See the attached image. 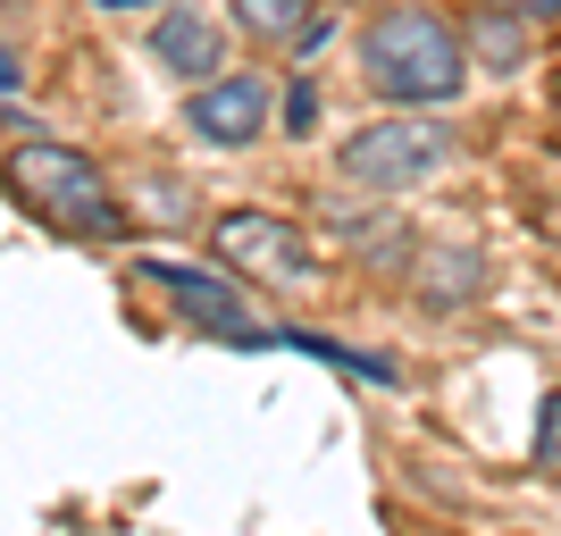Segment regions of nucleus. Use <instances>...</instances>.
Wrapping results in <instances>:
<instances>
[{
	"label": "nucleus",
	"instance_id": "1",
	"mask_svg": "<svg viewBox=\"0 0 561 536\" xmlns=\"http://www.w3.org/2000/svg\"><path fill=\"white\" fill-rule=\"evenodd\" d=\"M360 84L394 110H445L453 93L469 84V50H461V25L420 9V0H394L377 9L369 34H360Z\"/></svg>",
	"mask_w": 561,
	"mask_h": 536
},
{
	"label": "nucleus",
	"instance_id": "2",
	"mask_svg": "<svg viewBox=\"0 0 561 536\" xmlns=\"http://www.w3.org/2000/svg\"><path fill=\"white\" fill-rule=\"evenodd\" d=\"M0 185L18 193V210H34L59 235H84V243H117L126 235V210H117L110 176L84 151H68V142H18L0 160Z\"/></svg>",
	"mask_w": 561,
	"mask_h": 536
},
{
	"label": "nucleus",
	"instance_id": "3",
	"mask_svg": "<svg viewBox=\"0 0 561 536\" xmlns=\"http://www.w3.org/2000/svg\"><path fill=\"white\" fill-rule=\"evenodd\" d=\"M445 160H453V126H436V117H369V126L344 135V151H335V168L369 193H411Z\"/></svg>",
	"mask_w": 561,
	"mask_h": 536
},
{
	"label": "nucleus",
	"instance_id": "4",
	"mask_svg": "<svg viewBox=\"0 0 561 536\" xmlns=\"http://www.w3.org/2000/svg\"><path fill=\"white\" fill-rule=\"evenodd\" d=\"M210 252L252 285H310L319 277V243H310L302 227L268 218V210H227L210 227Z\"/></svg>",
	"mask_w": 561,
	"mask_h": 536
},
{
	"label": "nucleus",
	"instance_id": "5",
	"mask_svg": "<svg viewBox=\"0 0 561 536\" xmlns=\"http://www.w3.org/2000/svg\"><path fill=\"white\" fill-rule=\"evenodd\" d=\"M142 277L160 285V294L185 310L202 335H218V344H243V335L260 327V319H252V303H243V285L218 277V269H193V260H142Z\"/></svg>",
	"mask_w": 561,
	"mask_h": 536
},
{
	"label": "nucleus",
	"instance_id": "6",
	"mask_svg": "<svg viewBox=\"0 0 561 536\" xmlns=\"http://www.w3.org/2000/svg\"><path fill=\"white\" fill-rule=\"evenodd\" d=\"M268 101H277V93H268V76L234 68V76H210V84L185 101V126L202 142H227V151H234V142H260V135H268Z\"/></svg>",
	"mask_w": 561,
	"mask_h": 536
},
{
	"label": "nucleus",
	"instance_id": "7",
	"mask_svg": "<svg viewBox=\"0 0 561 536\" xmlns=\"http://www.w3.org/2000/svg\"><path fill=\"white\" fill-rule=\"evenodd\" d=\"M151 59H160L168 76H185V84H210L218 76V25L193 18V9H168V18L151 25Z\"/></svg>",
	"mask_w": 561,
	"mask_h": 536
},
{
	"label": "nucleus",
	"instance_id": "8",
	"mask_svg": "<svg viewBox=\"0 0 561 536\" xmlns=\"http://www.w3.org/2000/svg\"><path fill=\"white\" fill-rule=\"evenodd\" d=\"M461 50H469V68L512 76V68H528V25H519L512 9H478V18L461 25Z\"/></svg>",
	"mask_w": 561,
	"mask_h": 536
},
{
	"label": "nucleus",
	"instance_id": "9",
	"mask_svg": "<svg viewBox=\"0 0 561 536\" xmlns=\"http://www.w3.org/2000/svg\"><path fill=\"white\" fill-rule=\"evenodd\" d=\"M478 285H486V260H478V252H427L420 303H427V310H453V303H469Z\"/></svg>",
	"mask_w": 561,
	"mask_h": 536
},
{
	"label": "nucleus",
	"instance_id": "10",
	"mask_svg": "<svg viewBox=\"0 0 561 536\" xmlns=\"http://www.w3.org/2000/svg\"><path fill=\"white\" fill-rule=\"evenodd\" d=\"M234 25H243L252 43H302L310 0H234Z\"/></svg>",
	"mask_w": 561,
	"mask_h": 536
},
{
	"label": "nucleus",
	"instance_id": "11",
	"mask_svg": "<svg viewBox=\"0 0 561 536\" xmlns=\"http://www.w3.org/2000/svg\"><path fill=\"white\" fill-rule=\"evenodd\" d=\"M328 227L335 235H344V243H352V252H360V260H402V227H394V218H360V210H344V202H335V210H328Z\"/></svg>",
	"mask_w": 561,
	"mask_h": 536
},
{
	"label": "nucleus",
	"instance_id": "12",
	"mask_svg": "<svg viewBox=\"0 0 561 536\" xmlns=\"http://www.w3.org/2000/svg\"><path fill=\"white\" fill-rule=\"evenodd\" d=\"M486 9H512L519 25H561V0H486Z\"/></svg>",
	"mask_w": 561,
	"mask_h": 536
},
{
	"label": "nucleus",
	"instance_id": "13",
	"mask_svg": "<svg viewBox=\"0 0 561 536\" xmlns=\"http://www.w3.org/2000/svg\"><path fill=\"white\" fill-rule=\"evenodd\" d=\"M310 117H319V93H310V76H302V84H294V93H285V126H294V135H302Z\"/></svg>",
	"mask_w": 561,
	"mask_h": 536
},
{
	"label": "nucleus",
	"instance_id": "14",
	"mask_svg": "<svg viewBox=\"0 0 561 536\" xmlns=\"http://www.w3.org/2000/svg\"><path fill=\"white\" fill-rule=\"evenodd\" d=\"M18 84H25V68L9 59V50H0V93H18Z\"/></svg>",
	"mask_w": 561,
	"mask_h": 536
},
{
	"label": "nucleus",
	"instance_id": "15",
	"mask_svg": "<svg viewBox=\"0 0 561 536\" xmlns=\"http://www.w3.org/2000/svg\"><path fill=\"white\" fill-rule=\"evenodd\" d=\"M101 9H142V0H101Z\"/></svg>",
	"mask_w": 561,
	"mask_h": 536
}]
</instances>
